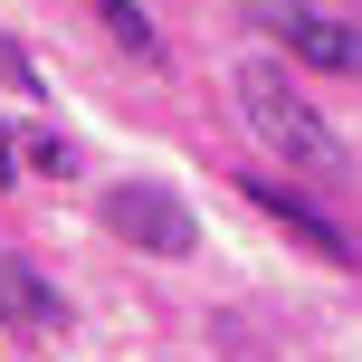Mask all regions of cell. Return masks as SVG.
Returning a JSON list of instances; mask_svg holds the SVG:
<instances>
[{"label":"cell","mask_w":362,"mask_h":362,"mask_svg":"<svg viewBox=\"0 0 362 362\" xmlns=\"http://www.w3.org/2000/svg\"><path fill=\"white\" fill-rule=\"evenodd\" d=\"M248 200H257V210H267V219H286V229H296V238H305V248H315V257H334V267H353V257H362V248H353V229H344V219H325V210H315V200H305V191H286V181H267V172H257V181H248Z\"/></svg>","instance_id":"5b68a950"},{"label":"cell","mask_w":362,"mask_h":362,"mask_svg":"<svg viewBox=\"0 0 362 362\" xmlns=\"http://www.w3.org/2000/svg\"><path fill=\"white\" fill-rule=\"evenodd\" d=\"M10 163H19V144H10V124H0V181H19Z\"/></svg>","instance_id":"52a82bcc"},{"label":"cell","mask_w":362,"mask_h":362,"mask_svg":"<svg viewBox=\"0 0 362 362\" xmlns=\"http://www.w3.org/2000/svg\"><path fill=\"white\" fill-rule=\"evenodd\" d=\"M95 19H105V38H115V48H134V57H163V38H153V19L134 10V0H95Z\"/></svg>","instance_id":"8992f818"},{"label":"cell","mask_w":362,"mask_h":362,"mask_svg":"<svg viewBox=\"0 0 362 362\" xmlns=\"http://www.w3.org/2000/svg\"><path fill=\"white\" fill-rule=\"evenodd\" d=\"M229 95H238V115H248V134L276 153V163H296L305 181H325V191H344L353 181V153H344V134L325 124V115L296 95V76L286 67H267V57H248V67L229 76Z\"/></svg>","instance_id":"6da1fadb"},{"label":"cell","mask_w":362,"mask_h":362,"mask_svg":"<svg viewBox=\"0 0 362 362\" xmlns=\"http://www.w3.org/2000/svg\"><path fill=\"white\" fill-rule=\"evenodd\" d=\"M248 19L296 57V67H325V76H362V19H325L315 0H248Z\"/></svg>","instance_id":"7a4b0ae2"},{"label":"cell","mask_w":362,"mask_h":362,"mask_svg":"<svg viewBox=\"0 0 362 362\" xmlns=\"http://www.w3.org/2000/svg\"><path fill=\"white\" fill-rule=\"evenodd\" d=\"M105 229L134 238V248H153V257H191V248H200V219L181 210L163 181H124V191H105Z\"/></svg>","instance_id":"3957f363"},{"label":"cell","mask_w":362,"mask_h":362,"mask_svg":"<svg viewBox=\"0 0 362 362\" xmlns=\"http://www.w3.org/2000/svg\"><path fill=\"white\" fill-rule=\"evenodd\" d=\"M67 296L48 286V276L29 267V257H0V334H29V344H48V334H67Z\"/></svg>","instance_id":"277c9868"}]
</instances>
